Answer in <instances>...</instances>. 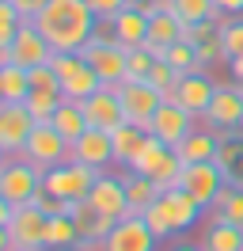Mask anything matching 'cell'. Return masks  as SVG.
Returning <instances> with one entry per match:
<instances>
[{"instance_id":"cell-1","label":"cell","mask_w":243,"mask_h":251,"mask_svg":"<svg viewBox=\"0 0 243 251\" xmlns=\"http://www.w3.org/2000/svg\"><path fill=\"white\" fill-rule=\"evenodd\" d=\"M34 27L49 38V46L57 50H80L95 31V12L88 8V0H49L42 12L34 16Z\"/></svg>"},{"instance_id":"cell-2","label":"cell","mask_w":243,"mask_h":251,"mask_svg":"<svg viewBox=\"0 0 243 251\" xmlns=\"http://www.w3.org/2000/svg\"><path fill=\"white\" fill-rule=\"evenodd\" d=\"M197 122L220 137L243 133V84H217V95Z\"/></svg>"},{"instance_id":"cell-3","label":"cell","mask_w":243,"mask_h":251,"mask_svg":"<svg viewBox=\"0 0 243 251\" xmlns=\"http://www.w3.org/2000/svg\"><path fill=\"white\" fill-rule=\"evenodd\" d=\"M99 175L103 172H91V168L76 164V160H65V164H57V168H49V172L42 175V190L53 194V198H65V202H84L91 183H95Z\"/></svg>"},{"instance_id":"cell-4","label":"cell","mask_w":243,"mask_h":251,"mask_svg":"<svg viewBox=\"0 0 243 251\" xmlns=\"http://www.w3.org/2000/svg\"><path fill=\"white\" fill-rule=\"evenodd\" d=\"M19 156L27 160V164H34L38 172H49V168H57V164L69 160V141L57 133L53 122H38L30 129V137H27V145H23Z\"/></svg>"},{"instance_id":"cell-5","label":"cell","mask_w":243,"mask_h":251,"mask_svg":"<svg viewBox=\"0 0 243 251\" xmlns=\"http://www.w3.org/2000/svg\"><path fill=\"white\" fill-rule=\"evenodd\" d=\"M42 175L34 164H27L23 156H12L4 168H0V194L12 205H30L38 194H42Z\"/></svg>"},{"instance_id":"cell-6","label":"cell","mask_w":243,"mask_h":251,"mask_svg":"<svg viewBox=\"0 0 243 251\" xmlns=\"http://www.w3.org/2000/svg\"><path fill=\"white\" fill-rule=\"evenodd\" d=\"M118 99H122V110H125V122L148 129L152 114L164 107L167 95L160 88H152L148 80H125V84H118Z\"/></svg>"},{"instance_id":"cell-7","label":"cell","mask_w":243,"mask_h":251,"mask_svg":"<svg viewBox=\"0 0 243 251\" xmlns=\"http://www.w3.org/2000/svg\"><path fill=\"white\" fill-rule=\"evenodd\" d=\"M224 187H228V175L220 172V164H217V160L186 164V172H182V190H186L201 209H213L217 198L224 194Z\"/></svg>"},{"instance_id":"cell-8","label":"cell","mask_w":243,"mask_h":251,"mask_svg":"<svg viewBox=\"0 0 243 251\" xmlns=\"http://www.w3.org/2000/svg\"><path fill=\"white\" fill-rule=\"evenodd\" d=\"M76 53L99 73L103 88H118V84H125V57H129V50H125V46H118V42H91V38H88Z\"/></svg>"},{"instance_id":"cell-9","label":"cell","mask_w":243,"mask_h":251,"mask_svg":"<svg viewBox=\"0 0 243 251\" xmlns=\"http://www.w3.org/2000/svg\"><path fill=\"white\" fill-rule=\"evenodd\" d=\"M46 213L38 205H15L12 221H8V236H12V251H46Z\"/></svg>"},{"instance_id":"cell-10","label":"cell","mask_w":243,"mask_h":251,"mask_svg":"<svg viewBox=\"0 0 243 251\" xmlns=\"http://www.w3.org/2000/svg\"><path fill=\"white\" fill-rule=\"evenodd\" d=\"M156 232L148 228V221L141 213L114 221V228L103 236V251H156Z\"/></svg>"},{"instance_id":"cell-11","label":"cell","mask_w":243,"mask_h":251,"mask_svg":"<svg viewBox=\"0 0 243 251\" xmlns=\"http://www.w3.org/2000/svg\"><path fill=\"white\" fill-rule=\"evenodd\" d=\"M69 160L84 164V168H91V172H106V168L114 164V141H110V133L88 126V129L69 145Z\"/></svg>"},{"instance_id":"cell-12","label":"cell","mask_w":243,"mask_h":251,"mask_svg":"<svg viewBox=\"0 0 243 251\" xmlns=\"http://www.w3.org/2000/svg\"><path fill=\"white\" fill-rule=\"evenodd\" d=\"M34 126L38 122L27 110V103H0V149L8 156H19Z\"/></svg>"},{"instance_id":"cell-13","label":"cell","mask_w":243,"mask_h":251,"mask_svg":"<svg viewBox=\"0 0 243 251\" xmlns=\"http://www.w3.org/2000/svg\"><path fill=\"white\" fill-rule=\"evenodd\" d=\"M156 209L164 213L167 228H171V236H175V232H190L197 221H201V213H205V209H201V205H197L182 187H175V190H160Z\"/></svg>"},{"instance_id":"cell-14","label":"cell","mask_w":243,"mask_h":251,"mask_svg":"<svg viewBox=\"0 0 243 251\" xmlns=\"http://www.w3.org/2000/svg\"><path fill=\"white\" fill-rule=\"evenodd\" d=\"M190 129H197V114H190L186 107H179L175 99H164V107L152 114V126H148V133H156L164 145H175L190 133Z\"/></svg>"},{"instance_id":"cell-15","label":"cell","mask_w":243,"mask_h":251,"mask_svg":"<svg viewBox=\"0 0 243 251\" xmlns=\"http://www.w3.org/2000/svg\"><path fill=\"white\" fill-rule=\"evenodd\" d=\"M84 202H91L103 217L110 221H122V217H129V198H125V179H118V175H99L95 183H91L88 190V198Z\"/></svg>"},{"instance_id":"cell-16","label":"cell","mask_w":243,"mask_h":251,"mask_svg":"<svg viewBox=\"0 0 243 251\" xmlns=\"http://www.w3.org/2000/svg\"><path fill=\"white\" fill-rule=\"evenodd\" d=\"M53 53H57V50L49 46V38H46L34 23H23L19 34L12 38V61L23 65V69H42V65L53 61Z\"/></svg>"},{"instance_id":"cell-17","label":"cell","mask_w":243,"mask_h":251,"mask_svg":"<svg viewBox=\"0 0 243 251\" xmlns=\"http://www.w3.org/2000/svg\"><path fill=\"white\" fill-rule=\"evenodd\" d=\"M213 95H217V80L209 76V73H186V76H179V84H175V92L167 95V99H175L179 107H186L190 114H205V107L213 103Z\"/></svg>"},{"instance_id":"cell-18","label":"cell","mask_w":243,"mask_h":251,"mask_svg":"<svg viewBox=\"0 0 243 251\" xmlns=\"http://www.w3.org/2000/svg\"><path fill=\"white\" fill-rule=\"evenodd\" d=\"M84 107V114H88V126H95V129H118L122 122H125V110H122V99H118V88H99V92L91 95V99H84L80 103Z\"/></svg>"},{"instance_id":"cell-19","label":"cell","mask_w":243,"mask_h":251,"mask_svg":"<svg viewBox=\"0 0 243 251\" xmlns=\"http://www.w3.org/2000/svg\"><path fill=\"white\" fill-rule=\"evenodd\" d=\"M175 152L182 156V164H205V160H217V152H220V133L197 126V129H190V133L175 145Z\"/></svg>"},{"instance_id":"cell-20","label":"cell","mask_w":243,"mask_h":251,"mask_svg":"<svg viewBox=\"0 0 243 251\" xmlns=\"http://www.w3.org/2000/svg\"><path fill=\"white\" fill-rule=\"evenodd\" d=\"M114 23V42L125 50H137V46H145V38H148V16L141 12V8H125V12H118V16L110 19Z\"/></svg>"},{"instance_id":"cell-21","label":"cell","mask_w":243,"mask_h":251,"mask_svg":"<svg viewBox=\"0 0 243 251\" xmlns=\"http://www.w3.org/2000/svg\"><path fill=\"white\" fill-rule=\"evenodd\" d=\"M182 38V23L171 12H156V16H148V38H145V50L148 53H156V57H164L167 46H175Z\"/></svg>"},{"instance_id":"cell-22","label":"cell","mask_w":243,"mask_h":251,"mask_svg":"<svg viewBox=\"0 0 243 251\" xmlns=\"http://www.w3.org/2000/svg\"><path fill=\"white\" fill-rule=\"evenodd\" d=\"M197 248L201 251H243V228L213 217L197 236Z\"/></svg>"},{"instance_id":"cell-23","label":"cell","mask_w":243,"mask_h":251,"mask_svg":"<svg viewBox=\"0 0 243 251\" xmlns=\"http://www.w3.org/2000/svg\"><path fill=\"white\" fill-rule=\"evenodd\" d=\"M145 137H148V129H141V126L133 122H122L118 129H110V141H114V164L118 168H133L137 152H141V145H145Z\"/></svg>"},{"instance_id":"cell-24","label":"cell","mask_w":243,"mask_h":251,"mask_svg":"<svg viewBox=\"0 0 243 251\" xmlns=\"http://www.w3.org/2000/svg\"><path fill=\"white\" fill-rule=\"evenodd\" d=\"M103 88V80H99V73L91 69L88 61H80L69 73V76L61 80V99H73V103H84V99H91V95Z\"/></svg>"},{"instance_id":"cell-25","label":"cell","mask_w":243,"mask_h":251,"mask_svg":"<svg viewBox=\"0 0 243 251\" xmlns=\"http://www.w3.org/2000/svg\"><path fill=\"white\" fill-rule=\"evenodd\" d=\"M69 217L76 221V228H80V240H91V244H99L110 228H114V221L110 217H103L99 209L91 202H73V213Z\"/></svg>"},{"instance_id":"cell-26","label":"cell","mask_w":243,"mask_h":251,"mask_svg":"<svg viewBox=\"0 0 243 251\" xmlns=\"http://www.w3.org/2000/svg\"><path fill=\"white\" fill-rule=\"evenodd\" d=\"M30 95V69H23V65H4L0 69V99L4 103H27Z\"/></svg>"},{"instance_id":"cell-27","label":"cell","mask_w":243,"mask_h":251,"mask_svg":"<svg viewBox=\"0 0 243 251\" xmlns=\"http://www.w3.org/2000/svg\"><path fill=\"white\" fill-rule=\"evenodd\" d=\"M125 198H129V213H145L148 205H156L160 198V187L152 183L148 175H137V172H125Z\"/></svg>"},{"instance_id":"cell-28","label":"cell","mask_w":243,"mask_h":251,"mask_svg":"<svg viewBox=\"0 0 243 251\" xmlns=\"http://www.w3.org/2000/svg\"><path fill=\"white\" fill-rule=\"evenodd\" d=\"M49 122L57 126V133H61V137H65L69 145H73L76 137L88 129V114H84V107H80V103H73V99H61L57 114H53Z\"/></svg>"},{"instance_id":"cell-29","label":"cell","mask_w":243,"mask_h":251,"mask_svg":"<svg viewBox=\"0 0 243 251\" xmlns=\"http://www.w3.org/2000/svg\"><path fill=\"white\" fill-rule=\"evenodd\" d=\"M80 244V228L73 217H49L46 221V251H69Z\"/></svg>"},{"instance_id":"cell-30","label":"cell","mask_w":243,"mask_h":251,"mask_svg":"<svg viewBox=\"0 0 243 251\" xmlns=\"http://www.w3.org/2000/svg\"><path fill=\"white\" fill-rule=\"evenodd\" d=\"M167 12L179 19L182 27H190V23L213 19L217 16V4H213V0H167Z\"/></svg>"},{"instance_id":"cell-31","label":"cell","mask_w":243,"mask_h":251,"mask_svg":"<svg viewBox=\"0 0 243 251\" xmlns=\"http://www.w3.org/2000/svg\"><path fill=\"white\" fill-rule=\"evenodd\" d=\"M164 61L179 73V76H186V73H205V65H201V57H197V46L194 42H186V38H179L175 46H167Z\"/></svg>"},{"instance_id":"cell-32","label":"cell","mask_w":243,"mask_h":251,"mask_svg":"<svg viewBox=\"0 0 243 251\" xmlns=\"http://www.w3.org/2000/svg\"><path fill=\"white\" fill-rule=\"evenodd\" d=\"M167 152H171V145H164L160 137H156V133H148L129 172H137V175H152L156 168H160V164H164V156H167Z\"/></svg>"},{"instance_id":"cell-33","label":"cell","mask_w":243,"mask_h":251,"mask_svg":"<svg viewBox=\"0 0 243 251\" xmlns=\"http://www.w3.org/2000/svg\"><path fill=\"white\" fill-rule=\"evenodd\" d=\"M213 217L228 221V225H236V228H243V187H232V183H228L224 194H220L217 205H213Z\"/></svg>"},{"instance_id":"cell-34","label":"cell","mask_w":243,"mask_h":251,"mask_svg":"<svg viewBox=\"0 0 243 251\" xmlns=\"http://www.w3.org/2000/svg\"><path fill=\"white\" fill-rule=\"evenodd\" d=\"M61 107V92H42V88H30L27 95V110L34 114V122H49Z\"/></svg>"},{"instance_id":"cell-35","label":"cell","mask_w":243,"mask_h":251,"mask_svg":"<svg viewBox=\"0 0 243 251\" xmlns=\"http://www.w3.org/2000/svg\"><path fill=\"white\" fill-rule=\"evenodd\" d=\"M220 42H224L228 61L232 57H243V16H228L220 23Z\"/></svg>"},{"instance_id":"cell-36","label":"cell","mask_w":243,"mask_h":251,"mask_svg":"<svg viewBox=\"0 0 243 251\" xmlns=\"http://www.w3.org/2000/svg\"><path fill=\"white\" fill-rule=\"evenodd\" d=\"M160 61L156 53H148L145 46H137V50H129V57H125V80H148V73H152V65Z\"/></svg>"},{"instance_id":"cell-37","label":"cell","mask_w":243,"mask_h":251,"mask_svg":"<svg viewBox=\"0 0 243 251\" xmlns=\"http://www.w3.org/2000/svg\"><path fill=\"white\" fill-rule=\"evenodd\" d=\"M23 23H27V19L19 16L15 0H0V42H4V46H12V38L19 34Z\"/></svg>"},{"instance_id":"cell-38","label":"cell","mask_w":243,"mask_h":251,"mask_svg":"<svg viewBox=\"0 0 243 251\" xmlns=\"http://www.w3.org/2000/svg\"><path fill=\"white\" fill-rule=\"evenodd\" d=\"M148 84H152V88H160L164 95H171V92H175V84H179V73L160 57V61L152 65V73H148Z\"/></svg>"},{"instance_id":"cell-39","label":"cell","mask_w":243,"mask_h":251,"mask_svg":"<svg viewBox=\"0 0 243 251\" xmlns=\"http://www.w3.org/2000/svg\"><path fill=\"white\" fill-rule=\"evenodd\" d=\"M34 205H38V209H42L46 217H69V213H73V202H65V198H53V194H38V198H34Z\"/></svg>"},{"instance_id":"cell-40","label":"cell","mask_w":243,"mask_h":251,"mask_svg":"<svg viewBox=\"0 0 243 251\" xmlns=\"http://www.w3.org/2000/svg\"><path fill=\"white\" fill-rule=\"evenodd\" d=\"M30 88H42V92H61V80H57V73H53L49 65H42V69H30Z\"/></svg>"},{"instance_id":"cell-41","label":"cell","mask_w":243,"mask_h":251,"mask_svg":"<svg viewBox=\"0 0 243 251\" xmlns=\"http://www.w3.org/2000/svg\"><path fill=\"white\" fill-rule=\"evenodd\" d=\"M88 8L95 12V19H114L118 12L129 8V0H88Z\"/></svg>"},{"instance_id":"cell-42","label":"cell","mask_w":243,"mask_h":251,"mask_svg":"<svg viewBox=\"0 0 243 251\" xmlns=\"http://www.w3.org/2000/svg\"><path fill=\"white\" fill-rule=\"evenodd\" d=\"M141 217L148 221V228H152V232H156V240H160V244H164L167 236H171V228H167V221H164V213H160L156 205H148V209H145Z\"/></svg>"},{"instance_id":"cell-43","label":"cell","mask_w":243,"mask_h":251,"mask_svg":"<svg viewBox=\"0 0 243 251\" xmlns=\"http://www.w3.org/2000/svg\"><path fill=\"white\" fill-rule=\"evenodd\" d=\"M220 16H243V0H213Z\"/></svg>"},{"instance_id":"cell-44","label":"cell","mask_w":243,"mask_h":251,"mask_svg":"<svg viewBox=\"0 0 243 251\" xmlns=\"http://www.w3.org/2000/svg\"><path fill=\"white\" fill-rule=\"evenodd\" d=\"M12 213H15V205L0 194V228H8V221H12Z\"/></svg>"},{"instance_id":"cell-45","label":"cell","mask_w":243,"mask_h":251,"mask_svg":"<svg viewBox=\"0 0 243 251\" xmlns=\"http://www.w3.org/2000/svg\"><path fill=\"white\" fill-rule=\"evenodd\" d=\"M228 73H232V84H243V57H232V61H228Z\"/></svg>"},{"instance_id":"cell-46","label":"cell","mask_w":243,"mask_h":251,"mask_svg":"<svg viewBox=\"0 0 243 251\" xmlns=\"http://www.w3.org/2000/svg\"><path fill=\"white\" fill-rule=\"evenodd\" d=\"M164 251H201V248H197V244H186V240H171Z\"/></svg>"},{"instance_id":"cell-47","label":"cell","mask_w":243,"mask_h":251,"mask_svg":"<svg viewBox=\"0 0 243 251\" xmlns=\"http://www.w3.org/2000/svg\"><path fill=\"white\" fill-rule=\"evenodd\" d=\"M4 65H12V46L0 42V69H4Z\"/></svg>"},{"instance_id":"cell-48","label":"cell","mask_w":243,"mask_h":251,"mask_svg":"<svg viewBox=\"0 0 243 251\" xmlns=\"http://www.w3.org/2000/svg\"><path fill=\"white\" fill-rule=\"evenodd\" d=\"M0 251H12V236H8V228H0Z\"/></svg>"},{"instance_id":"cell-49","label":"cell","mask_w":243,"mask_h":251,"mask_svg":"<svg viewBox=\"0 0 243 251\" xmlns=\"http://www.w3.org/2000/svg\"><path fill=\"white\" fill-rule=\"evenodd\" d=\"M8 160H12V156H8V152H4V149H0V168H4V164H8Z\"/></svg>"},{"instance_id":"cell-50","label":"cell","mask_w":243,"mask_h":251,"mask_svg":"<svg viewBox=\"0 0 243 251\" xmlns=\"http://www.w3.org/2000/svg\"><path fill=\"white\" fill-rule=\"evenodd\" d=\"M0 103H4V99H0Z\"/></svg>"}]
</instances>
